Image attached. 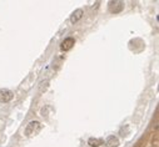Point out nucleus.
Wrapping results in <instances>:
<instances>
[{
	"instance_id": "obj_1",
	"label": "nucleus",
	"mask_w": 159,
	"mask_h": 147,
	"mask_svg": "<svg viewBox=\"0 0 159 147\" xmlns=\"http://www.w3.org/2000/svg\"><path fill=\"white\" fill-rule=\"evenodd\" d=\"M40 130H41V123L39 121H30L28 123L26 128H25V135L28 137L35 136V135H38L40 132Z\"/></svg>"
},
{
	"instance_id": "obj_2",
	"label": "nucleus",
	"mask_w": 159,
	"mask_h": 147,
	"mask_svg": "<svg viewBox=\"0 0 159 147\" xmlns=\"http://www.w3.org/2000/svg\"><path fill=\"white\" fill-rule=\"evenodd\" d=\"M14 97V94L8 90V89H0V102H3V104H6L9 101H11Z\"/></svg>"
},
{
	"instance_id": "obj_3",
	"label": "nucleus",
	"mask_w": 159,
	"mask_h": 147,
	"mask_svg": "<svg viewBox=\"0 0 159 147\" xmlns=\"http://www.w3.org/2000/svg\"><path fill=\"white\" fill-rule=\"evenodd\" d=\"M123 9H124V4H123L122 1H119V0L109 1V10H110V13L118 14V13H120Z\"/></svg>"
},
{
	"instance_id": "obj_4",
	"label": "nucleus",
	"mask_w": 159,
	"mask_h": 147,
	"mask_svg": "<svg viewBox=\"0 0 159 147\" xmlns=\"http://www.w3.org/2000/svg\"><path fill=\"white\" fill-rule=\"evenodd\" d=\"M74 44H75V40H74L73 37H66V39H64V41L61 42L60 47H61L63 51H69V50L74 46Z\"/></svg>"
},
{
	"instance_id": "obj_5",
	"label": "nucleus",
	"mask_w": 159,
	"mask_h": 147,
	"mask_svg": "<svg viewBox=\"0 0 159 147\" xmlns=\"http://www.w3.org/2000/svg\"><path fill=\"white\" fill-rule=\"evenodd\" d=\"M83 15H84V11H83L82 9H76V10H74L73 14L70 15V21H71L73 24H75V23H78L79 20L83 18Z\"/></svg>"
},
{
	"instance_id": "obj_6",
	"label": "nucleus",
	"mask_w": 159,
	"mask_h": 147,
	"mask_svg": "<svg viewBox=\"0 0 159 147\" xmlns=\"http://www.w3.org/2000/svg\"><path fill=\"white\" fill-rule=\"evenodd\" d=\"M105 145H107V147H118L119 146V140L115 136H109L105 140Z\"/></svg>"
},
{
	"instance_id": "obj_7",
	"label": "nucleus",
	"mask_w": 159,
	"mask_h": 147,
	"mask_svg": "<svg viewBox=\"0 0 159 147\" xmlns=\"http://www.w3.org/2000/svg\"><path fill=\"white\" fill-rule=\"evenodd\" d=\"M88 145L90 147H99L100 145H103V141L99 140V138H95V137H90L88 140Z\"/></svg>"
}]
</instances>
